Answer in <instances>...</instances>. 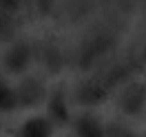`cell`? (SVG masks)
<instances>
[{"label": "cell", "instance_id": "obj_7", "mask_svg": "<svg viewBox=\"0 0 146 137\" xmlns=\"http://www.w3.org/2000/svg\"><path fill=\"white\" fill-rule=\"evenodd\" d=\"M18 106L20 104H18L16 89L0 77V111H2V113H11V111H16Z\"/></svg>", "mask_w": 146, "mask_h": 137}, {"label": "cell", "instance_id": "obj_3", "mask_svg": "<svg viewBox=\"0 0 146 137\" xmlns=\"http://www.w3.org/2000/svg\"><path fill=\"white\" fill-rule=\"evenodd\" d=\"M144 104H146V86L144 84H131L126 91L119 95V106L128 115L139 113Z\"/></svg>", "mask_w": 146, "mask_h": 137}, {"label": "cell", "instance_id": "obj_4", "mask_svg": "<svg viewBox=\"0 0 146 137\" xmlns=\"http://www.w3.org/2000/svg\"><path fill=\"white\" fill-rule=\"evenodd\" d=\"M73 128H75V135L78 137H104L106 135L102 122L95 115H91V113H84L80 117H75Z\"/></svg>", "mask_w": 146, "mask_h": 137}, {"label": "cell", "instance_id": "obj_9", "mask_svg": "<svg viewBox=\"0 0 146 137\" xmlns=\"http://www.w3.org/2000/svg\"><path fill=\"white\" fill-rule=\"evenodd\" d=\"M69 137H78V135H69Z\"/></svg>", "mask_w": 146, "mask_h": 137}, {"label": "cell", "instance_id": "obj_5", "mask_svg": "<svg viewBox=\"0 0 146 137\" xmlns=\"http://www.w3.org/2000/svg\"><path fill=\"white\" fill-rule=\"evenodd\" d=\"M51 122L46 117H29L22 126L18 128L16 137H51Z\"/></svg>", "mask_w": 146, "mask_h": 137}, {"label": "cell", "instance_id": "obj_1", "mask_svg": "<svg viewBox=\"0 0 146 137\" xmlns=\"http://www.w3.org/2000/svg\"><path fill=\"white\" fill-rule=\"evenodd\" d=\"M16 95H18V104L25 106V109H31V106H38L46 100V86L42 80L38 77H22L16 86Z\"/></svg>", "mask_w": 146, "mask_h": 137}, {"label": "cell", "instance_id": "obj_6", "mask_svg": "<svg viewBox=\"0 0 146 137\" xmlns=\"http://www.w3.org/2000/svg\"><path fill=\"white\" fill-rule=\"evenodd\" d=\"M49 111L51 117H55L58 122H69V106H66V97L62 91H53L49 97Z\"/></svg>", "mask_w": 146, "mask_h": 137}, {"label": "cell", "instance_id": "obj_2", "mask_svg": "<svg viewBox=\"0 0 146 137\" xmlns=\"http://www.w3.org/2000/svg\"><path fill=\"white\" fill-rule=\"evenodd\" d=\"M2 62H5V69H7V71H11V73H22L29 66V62H31V49H29V44L27 42L13 44L9 51L5 53Z\"/></svg>", "mask_w": 146, "mask_h": 137}, {"label": "cell", "instance_id": "obj_8", "mask_svg": "<svg viewBox=\"0 0 146 137\" xmlns=\"http://www.w3.org/2000/svg\"><path fill=\"white\" fill-rule=\"evenodd\" d=\"M16 36V22L11 13L0 11V40H11Z\"/></svg>", "mask_w": 146, "mask_h": 137}]
</instances>
